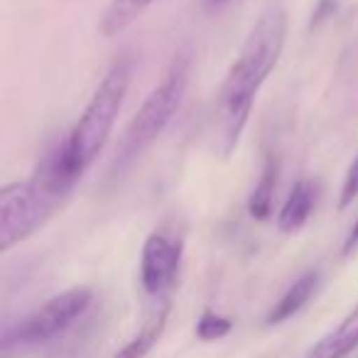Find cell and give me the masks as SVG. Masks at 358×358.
Masks as SVG:
<instances>
[{
	"instance_id": "6",
	"label": "cell",
	"mask_w": 358,
	"mask_h": 358,
	"mask_svg": "<svg viewBox=\"0 0 358 358\" xmlns=\"http://www.w3.org/2000/svg\"><path fill=\"white\" fill-rule=\"evenodd\" d=\"M185 253V241L179 234L155 231L143 245L140 258V282L150 297H162L177 280L179 265Z\"/></svg>"
},
{
	"instance_id": "2",
	"label": "cell",
	"mask_w": 358,
	"mask_h": 358,
	"mask_svg": "<svg viewBox=\"0 0 358 358\" xmlns=\"http://www.w3.org/2000/svg\"><path fill=\"white\" fill-rule=\"evenodd\" d=\"M66 155L64 140L57 143L37 162L35 172L25 182H13L0 189V250L27 241L69 196L79 182Z\"/></svg>"
},
{
	"instance_id": "3",
	"label": "cell",
	"mask_w": 358,
	"mask_h": 358,
	"mask_svg": "<svg viewBox=\"0 0 358 358\" xmlns=\"http://www.w3.org/2000/svg\"><path fill=\"white\" fill-rule=\"evenodd\" d=\"M130 74H133V62L128 57L113 62L106 76L101 79V84L96 86L81 118L76 120L71 133L64 138L69 162L79 177L96 162L101 150L108 143V135L113 130L115 118H118L125 94H128Z\"/></svg>"
},
{
	"instance_id": "5",
	"label": "cell",
	"mask_w": 358,
	"mask_h": 358,
	"mask_svg": "<svg viewBox=\"0 0 358 358\" xmlns=\"http://www.w3.org/2000/svg\"><path fill=\"white\" fill-rule=\"evenodd\" d=\"M91 289L89 287H71L66 292L52 297L45 302L35 314L25 319L15 329L13 338L17 343H45L50 338L59 336L62 331L71 327L91 304Z\"/></svg>"
},
{
	"instance_id": "11",
	"label": "cell",
	"mask_w": 358,
	"mask_h": 358,
	"mask_svg": "<svg viewBox=\"0 0 358 358\" xmlns=\"http://www.w3.org/2000/svg\"><path fill=\"white\" fill-rule=\"evenodd\" d=\"M278 157L275 155H268L263 164V172H260L258 185H255L253 194L248 199V211L253 219L265 221L273 214V196H275V187H278Z\"/></svg>"
},
{
	"instance_id": "4",
	"label": "cell",
	"mask_w": 358,
	"mask_h": 358,
	"mask_svg": "<svg viewBox=\"0 0 358 358\" xmlns=\"http://www.w3.org/2000/svg\"><path fill=\"white\" fill-rule=\"evenodd\" d=\"M189 84V57L177 55L172 64L167 66L162 81L150 91V96L143 101L140 110L130 125L125 128L123 140L115 150V169L128 167L133 159H138L169 125L172 115L182 106V99L187 94Z\"/></svg>"
},
{
	"instance_id": "9",
	"label": "cell",
	"mask_w": 358,
	"mask_h": 358,
	"mask_svg": "<svg viewBox=\"0 0 358 358\" xmlns=\"http://www.w3.org/2000/svg\"><path fill=\"white\" fill-rule=\"evenodd\" d=\"M314 201H317V187L309 182V179H299L297 185L292 187L289 196L285 199L282 209L278 214V226L285 234H294L299 231L307 219L312 216Z\"/></svg>"
},
{
	"instance_id": "10",
	"label": "cell",
	"mask_w": 358,
	"mask_h": 358,
	"mask_svg": "<svg viewBox=\"0 0 358 358\" xmlns=\"http://www.w3.org/2000/svg\"><path fill=\"white\" fill-rule=\"evenodd\" d=\"M317 287H319L317 270H309V273H304L302 278H297L292 285H289L287 292L282 294V299L270 309L268 324H282V322H287L289 317H294V314L312 299V294L317 292Z\"/></svg>"
},
{
	"instance_id": "13",
	"label": "cell",
	"mask_w": 358,
	"mask_h": 358,
	"mask_svg": "<svg viewBox=\"0 0 358 358\" xmlns=\"http://www.w3.org/2000/svg\"><path fill=\"white\" fill-rule=\"evenodd\" d=\"M231 329H234V324H231L229 317H221V314L206 309L199 317V322H196V336L201 341H216V338L229 336Z\"/></svg>"
},
{
	"instance_id": "12",
	"label": "cell",
	"mask_w": 358,
	"mask_h": 358,
	"mask_svg": "<svg viewBox=\"0 0 358 358\" xmlns=\"http://www.w3.org/2000/svg\"><path fill=\"white\" fill-rule=\"evenodd\" d=\"M155 0H110L106 8L103 17H101V32L106 37H115L130 27Z\"/></svg>"
},
{
	"instance_id": "1",
	"label": "cell",
	"mask_w": 358,
	"mask_h": 358,
	"mask_svg": "<svg viewBox=\"0 0 358 358\" xmlns=\"http://www.w3.org/2000/svg\"><path fill=\"white\" fill-rule=\"evenodd\" d=\"M287 37V15L282 8H268L250 30L238 59L226 74L219 91L221 150L229 155L245 130L260 86L278 66Z\"/></svg>"
},
{
	"instance_id": "17",
	"label": "cell",
	"mask_w": 358,
	"mask_h": 358,
	"mask_svg": "<svg viewBox=\"0 0 358 358\" xmlns=\"http://www.w3.org/2000/svg\"><path fill=\"white\" fill-rule=\"evenodd\" d=\"M226 0H209V6H224Z\"/></svg>"
},
{
	"instance_id": "16",
	"label": "cell",
	"mask_w": 358,
	"mask_h": 358,
	"mask_svg": "<svg viewBox=\"0 0 358 358\" xmlns=\"http://www.w3.org/2000/svg\"><path fill=\"white\" fill-rule=\"evenodd\" d=\"M356 248H358V221H356V224H353L351 234H348L346 243H343V255H351Z\"/></svg>"
},
{
	"instance_id": "14",
	"label": "cell",
	"mask_w": 358,
	"mask_h": 358,
	"mask_svg": "<svg viewBox=\"0 0 358 358\" xmlns=\"http://www.w3.org/2000/svg\"><path fill=\"white\" fill-rule=\"evenodd\" d=\"M358 196V155L353 157L351 167L346 172V179H343L341 187V199H338V209H346L353 199Z\"/></svg>"
},
{
	"instance_id": "15",
	"label": "cell",
	"mask_w": 358,
	"mask_h": 358,
	"mask_svg": "<svg viewBox=\"0 0 358 358\" xmlns=\"http://www.w3.org/2000/svg\"><path fill=\"white\" fill-rule=\"evenodd\" d=\"M331 10H334V0H322V3H319V10L312 15V27L317 25V22H322L324 15H329Z\"/></svg>"
},
{
	"instance_id": "7",
	"label": "cell",
	"mask_w": 358,
	"mask_h": 358,
	"mask_svg": "<svg viewBox=\"0 0 358 358\" xmlns=\"http://www.w3.org/2000/svg\"><path fill=\"white\" fill-rule=\"evenodd\" d=\"M169 309H172V302H169L167 294L162 297H155L152 307L145 314V322L140 327V331L115 353V358H145L157 341L162 338L164 329H167V319H169Z\"/></svg>"
},
{
	"instance_id": "8",
	"label": "cell",
	"mask_w": 358,
	"mask_h": 358,
	"mask_svg": "<svg viewBox=\"0 0 358 358\" xmlns=\"http://www.w3.org/2000/svg\"><path fill=\"white\" fill-rule=\"evenodd\" d=\"M358 348V304L346 314L341 324L324 338H319L304 358H346Z\"/></svg>"
}]
</instances>
